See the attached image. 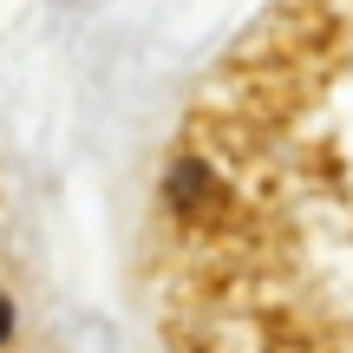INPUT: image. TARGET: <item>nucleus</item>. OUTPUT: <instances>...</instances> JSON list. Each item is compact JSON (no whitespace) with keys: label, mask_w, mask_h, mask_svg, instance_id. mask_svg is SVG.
Returning <instances> with one entry per match:
<instances>
[{"label":"nucleus","mask_w":353,"mask_h":353,"mask_svg":"<svg viewBox=\"0 0 353 353\" xmlns=\"http://www.w3.org/2000/svg\"><path fill=\"white\" fill-rule=\"evenodd\" d=\"M7 334H13V301L0 294V341H7Z\"/></svg>","instance_id":"1"}]
</instances>
